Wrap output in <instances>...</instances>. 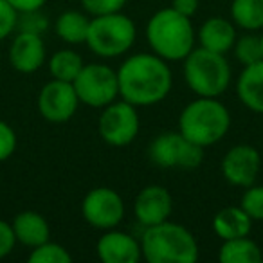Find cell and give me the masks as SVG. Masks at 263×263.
<instances>
[{"label":"cell","mask_w":263,"mask_h":263,"mask_svg":"<svg viewBox=\"0 0 263 263\" xmlns=\"http://www.w3.org/2000/svg\"><path fill=\"white\" fill-rule=\"evenodd\" d=\"M119 98L134 106H154L164 101L173 87L168 62L155 52H137L117 69Z\"/></svg>","instance_id":"obj_1"},{"label":"cell","mask_w":263,"mask_h":263,"mask_svg":"<svg viewBox=\"0 0 263 263\" xmlns=\"http://www.w3.org/2000/svg\"><path fill=\"white\" fill-rule=\"evenodd\" d=\"M146 40L152 52L166 62H182L195 49L197 33L190 16L170 8L159 9L146 24Z\"/></svg>","instance_id":"obj_2"},{"label":"cell","mask_w":263,"mask_h":263,"mask_svg":"<svg viewBox=\"0 0 263 263\" xmlns=\"http://www.w3.org/2000/svg\"><path fill=\"white\" fill-rule=\"evenodd\" d=\"M141 251L148 263H195L200 254L193 233L170 220L144 227Z\"/></svg>","instance_id":"obj_3"},{"label":"cell","mask_w":263,"mask_h":263,"mask_svg":"<svg viewBox=\"0 0 263 263\" xmlns=\"http://www.w3.org/2000/svg\"><path fill=\"white\" fill-rule=\"evenodd\" d=\"M231 128V112L218 98L193 99L179 116V132L186 139L208 148L227 136Z\"/></svg>","instance_id":"obj_4"},{"label":"cell","mask_w":263,"mask_h":263,"mask_svg":"<svg viewBox=\"0 0 263 263\" xmlns=\"http://www.w3.org/2000/svg\"><path fill=\"white\" fill-rule=\"evenodd\" d=\"M187 87L200 98H218L231 85V65L226 54L195 47L182 60Z\"/></svg>","instance_id":"obj_5"},{"label":"cell","mask_w":263,"mask_h":263,"mask_svg":"<svg viewBox=\"0 0 263 263\" xmlns=\"http://www.w3.org/2000/svg\"><path fill=\"white\" fill-rule=\"evenodd\" d=\"M137 29L130 16L123 13L90 16L87 42L94 54L101 58H117L132 49L136 44Z\"/></svg>","instance_id":"obj_6"},{"label":"cell","mask_w":263,"mask_h":263,"mask_svg":"<svg viewBox=\"0 0 263 263\" xmlns=\"http://www.w3.org/2000/svg\"><path fill=\"white\" fill-rule=\"evenodd\" d=\"M204 146L186 139L180 132H164L152 141L148 157L162 170H195L204 162Z\"/></svg>","instance_id":"obj_7"},{"label":"cell","mask_w":263,"mask_h":263,"mask_svg":"<svg viewBox=\"0 0 263 263\" xmlns=\"http://www.w3.org/2000/svg\"><path fill=\"white\" fill-rule=\"evenodd\" d=\"M80 103L90 108H105L119 98L117 70L105 63H88L72 81Z\"/></svg>","instance_id":"obj_8"},{"label":"cell","mask_w":263,"mask_h":263,"mask_svg":"<svg viewBox=\"0 0 263 263\" xmlns=\"http://www.w3.org/2000/svg\"><path fill=\"white\" fill-rule=\"evenodd\" d=\"M141 121L137 114V106L130 105L124 99L114 101L101 108V116L98 121L99 137L106 144L116 148L128 146L134 143L139 134Z\"/></svg>","instance_id":"obj_9"},{"label":"cell","mask_w":263,"mask_h":263,"mask_svg":"<svg viewBox=\"0 0 263 263\" xmlns=\"http://www.w3.org/2000/svg\"><path fill=\"white\" fill-rule=\"evenodd\" d=\"M81 216L94 229H114L124 218V202L112 187H94L81 202Z\"/></svg>","instance_id":"obj_10"},{"label":"cell","mask_w":263,"mask_h":263,"mask_svg":"<svg viewBox=\"0 0 263 263\" xmlns=\"http://www.w3.org/2000/svg\"><path fill=\"white\" fill-rule=\"evenodd\" d=\"M80 98L76 94V88L69 81L54 80L52 78L49 83L42 87L36 99V106L40 116L47 123L62 124L74 117L80 106Z\"/></svg>","instance_id":"obj_11"},{"label":"cell","mask_w":263,"mask_h":263,"mask_svg":"<svg viewBox=\"0 0 263 263\" xmlns=\"http://www.w3.org/2000/svg\"><path fill=\"white\" fill-rule=\"evenodd\" d=\"M222 175L231 186L249 187L256 182L261 170V155L251 144H236L222 159Z\"/></svg>","instance_id":"obj_12"},{"label":"cell","mask_w":263,"mask_h":263,"mask_svg":"<svg viewBox=\"0 0 263 263\" xmlns=\"http://www.w3.org/2000/svg\"><path fill=\"white\" fill-rule=\"evenodd\" d=\"M173 213V197L164 186L150 184L137 193L134 215L143 227H152L170 220Z\"/></svg>","instance_id":"obj_13"},{"label":"cell","mask_w":263,"mask_h":263,"mask_svg":"<svg viewBox=\"0 0 263 263\" xmlns=\"http://www.w3.org/2000/svg\"><path fill=\"white\" fill-rule=\"evenodd\" d=\"M47 62V49L42 34L18 31L9 47V63L16 72L33 74Z\"/></svg>","instance_id":"obj_14"},{"label":"cell","mask_w":263,"mask_h":263,"mask_svg":"<svg viewBox=\"0 0 263 263\" xmlns=\"http://www.w3.org/2000/svg\"><path fill=\"white\" fill-rule=\"evenodd\" d=\"M96 254L103 263H137L143 259L141 240L124 231L108 229L99 236Z\"/></svg>","instance_id":"obj_15"},{"label":"cell","mask_w":263,"mask_h":263,"mask_svg":"<svg viewBox=\"0 0 263 263\" xmlns=\"http://www.w3.org/2000/svg\"><path fill=\"white\" fill-rule=\"evenodd\" d=\"M236 38L238 34L234 22L223 18V16H209L197 33L200 47L213 52H220V54H227L229 51H233Z\"/></svg>","instance_id":"obj_16"},{"label":"cell","mask_w":263,"mask_h":263,"mask_svg":"<svg viewBox=\"0 0 263 263\" xmlns=\"http://www.w3.org/2000/svg\"><path fill=\"white\" fill-rule=\"evenodd\" d=\"M13 233L18 243L27 249H34L44 241L51 240V227L42 213L38 211H22L11 222Z\"/></svg>","instance_id":"obj_17"},{"label":"cell","mask_w":263,"mask_h":263,"mask_svg":"<svg viewBox=\"0 0 263 263\" xmlns=\"http://www.w3.org/2000/svg\"><path fill=\"white\" fill-rule=\"evenodd\" d=\"M236 96L245 108L263 114V60L243 67L236 80Z\"/></svg>","instance_id":"obj_18"},{"label":"cell","mask_w":263,"mask_h":263,"mask_svg":"<svg viewBox=\"0 0 263 263\" xmlns=\"http://www.w3.org/2000/svg\"><path fill=\"white\" fill-rule=\"evenodd\" d=\"M252 229V218L240 205H227L220 209L213 218V231L220 240L249 236Z\"/></svg>","instance_id":"obj_19"},{"label":"cell","mask_w":263,"mask_h":263,"mask_svg":"<svg viewBox=\"0 0 263 263\" xmlns=\"http://www.w3.org/2000/svg\"><path fill=\"white\" fill-rule=\"evenodd\" d=\"M90 18L85 11L69 9L63 11L54 22V33L62 42L69 45H80L87 42Z\"/></svg>","instance_id":"obj_20"},{"label":"cell","mask_w":263,"mask_h":263,"mask_svg":"<svg viewBox=\"0 0 263 263\" xmlns=\"http://www.w3.org/2000/svg\"><path fill=\"white\" fill-rule=\"evenodd\" d=\"M261 258V247L249 236L223 240L218 251V259L222 263H259Z\"/></svg>","instance_id":"obj_21"},{"label":"cell","mask_w":263,"mask_h":263,"mask_svg":"<svg viewBox=\"0 0 263 263\" xmlns=\"http://www.w3.org/2000/svg\"><path fill=\"white\" fill-rule=\"evenodd\" d=\"M231 20L249 33L263 29V0H233Z\"/></svg>","instance_id":"obj_22"},{"label":"cell","mask_w":263,"mask_h":263,"mask_svg":"<svg viewBox=\"0 0 263 263\" xmlns=\"http://www.w3.org/2000/svg\"><path fill=\"white\" fill-rule=\"evenodd\" d=\"M83 58L80 56V52H76L74 49H60L54 54L49 58L47 67L49 72L54 80L69 81L72 83L76 80V76L83 69Z\"/></svg>","instance_id":"obj_23"},{"label":"cell","mask_w":263,"mask_h":263,"mask_svg":"<svg viewBox=\"0 0 263 263\" xmlns=\"http://www.w3.org/2000/svg\"><path fill=\"white\" fill-rule=\"evenodd\" d=\"M29 261L33 263H70L72 256L63 245L56 243V241H44L38 247L31 249Z\"/></svg>","instance_id":"obj_24"},{"label":"cell","mask_w":263,"mask_h":263,"mask_svg":"<svg viewBox=\"0 0 263 263\" xmlns=\"http://www.w3.org/2000/svg\"><path fill=\"white\" fill-rule=\"evenodd\" d=\"M233 51L236 60L243 67L263 60L261 42H259V36H254V34H243V36L236 38V44H234Z\"/></svg>","instance_id":"obj_25"},{"label":"cell","mask_w":263,"mask_h":263,"mask_svg":"<svg viewBox=\"0 0 263 263\" xmlns=\"http://www.w3.org/2000/svg\"><path fill=\"white\" fill-rule=\"evenodd\" d=\"M240 208L252 218V222H263V186L245 187L240 198Z\"/></svg>","instance_id":"obj_26"},{"label":"cell","mask_w":263,"mask_h":263,"mask_svg":"<svg viewBox=\"0 0 263 263\" xmlns=\"http://www.w3.org/2000/svg\"><path fill=\"white\" fill-rule=\"evenodd\" d=\"M81 8L88 16L112 15V13L123 11L126 0H80Z\"/></svg>","instance_id":"obj_27"},{"label":"cell","mask_w":263,"mask_h":263,"mask_svg":"<svg viewBox=\"0 0 263 263\" xmlns=\"http://www.w3.org/2000/svg\"><path fill=\"white\" fill-rule=\"evenodd\" d=\"M18 27V11L8 0H0V42L15 33Z\"/></svg>","instance_id":"obj_28"},{"label":"cell","mask_w":263,"mask_h":263,"mask_svg":"<svg viewBox=\"0 0 263 263\" xmlns=\"http://www.w3.org/2000/svg\"><path fill=\"white\" fill-rule=\"evenodd\" d=\"M16 146H18V139H16L13 126L0 119V162L13 157V154L16 152Z\"/></svg>","instance_id":"obj_29"},{"label":"cell","mask_w":263,"mask_h":263,"mask_svg":"<svg viewBox=\"0 0 263 263\" xmlns=\"http://www.w3.org/2000/svg\"><path fill=\"white\" fill-rule=\"evenodd\" d=\"M42 9L38 11L18 13V27L20 31H31V33L42 34L47 29V16L42 15Z\"/></svg>","instance_id":"obj_30"},{"label":"cell","mask_w":263,"mask_h":263,"mask_svg":"<svg viewBox=\"0 0 263 263\" xmlns=\"http://www.w3.org/2000/svg\"><path fill=\"white\" fill-rule=\"evenodd\" d=\"M16 238L13 233L11 222H6V220L0 218V259L9 256L16 247Z\"/></svg>","instance_id":"obj_31"},{"label":"cell","mask_w":263,"mask_h":263,"mask_svg":"<svg viewBox=\"0 0 263 263\" xmlns=\"http://www.w3.org/2000/svg\"><path fill=\"white\" fill-rule=\"evenodd\" d=\"M9 4L16 9L18 13H27V11H38L42 9L45 4H47V0H8Z\"/></svg>","instance_id":"obj_32"},{"label":"cell","mask_w":263,"mask_h":263,"mask_svg":"<svg viewBox=\"0 0 263 263\" xmlns=\"http://www.w3.org/2000/svg\"><path fill=\"white\" fill-rule=\"evenodd\" d=\"M198 0H172V8L184 16H193L198 11Z\"/></svg>","instance_id":"obj_33"},{"label":"cell","mask_w":263,"mask_h":263,"mask_svg":"<svg viewBox=\"0 0 263 263\" xmlns=\"http://www.w3.org/2000/svg\"><path fill=\"white\" fill-rule=\"evenodd\" d=\"M259 42H261V52H263V29H261V34H259Z\"/></svg>","instance_id":"obj_34"},{"label":"cell","mask_w":263,"mask_h":263,"mask_svg":"<svg viewBox=\"0 0 263 263\" xmlns=\"http://www.w3.org/2000/svg\"><path fill=\"white\" fill-rule=\"evenodd\" d=\"M261 261H263V258H261Z\"/></svg>","instance_id":"obj_35"}]
</instances>
